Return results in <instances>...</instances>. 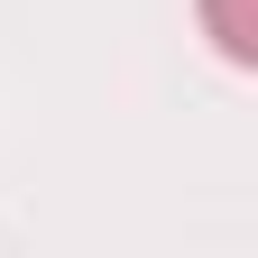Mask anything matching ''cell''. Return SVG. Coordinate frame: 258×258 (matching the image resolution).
<instances>
[{"instance_id": "cell-1", "label": "cell", "mask_w": 258, "mask_h": 258, "mask_svg": "<svg viewBox=\"0 0 258 258\" xmlns=\"http://www.w3.org/2000/svg\"><path fill=\"white\" fill-rule=\"evenodd\" d=\"M203 28L231 64H258V0H203Z\"/></svg>"}]
</instances>
